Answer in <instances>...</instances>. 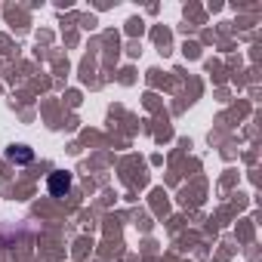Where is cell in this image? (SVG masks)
Listing matches in <instances>:
<instances>
[{"label":"cell","mask_w":262,"mask_h":262,"mask_svg":"<svg viewBox=\"0 0 262 262\" xmlns=\"http://www.w3.org/2000/svg\"><path fill=\"white\" fill-rule=\"evenodd\" d=\"M7 158H10L13 164H31V161H34V151H31L28 145H13V148H7Z\"/></svg>","instance_id":"2"},{"label":"cell","mask_w":262,"mask_h":262,"mask_svg":"<svg viewBox=\"0 0 262 262\" xmlns=\"http://www.w3.org/2000/svg\"><path fill=\"white\" fill-rule=\"evenodd\" d=\"M47 188H50V194L53 198H65L68 191H71V173H50V179H47Z\"/></svg>","instance_id":"1"}]
</instances>
